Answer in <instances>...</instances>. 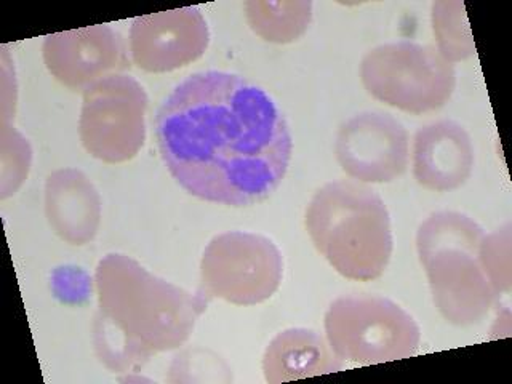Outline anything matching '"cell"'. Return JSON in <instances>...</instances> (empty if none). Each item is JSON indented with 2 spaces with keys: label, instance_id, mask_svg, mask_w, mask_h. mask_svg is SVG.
I'll return each instance as SVG.
<instances>
[{
  "label": "cell",
  "instance_id": "6da1fadb",
  "mask_svg": "<svg viewBox=\"0 0 512 384\" xmlns=\"http://www.w3.org/2000/svg\"><path fill=\"white\" fill-rule=\"evenodd\" d=\"M156 138L184 191L229 207L268 199L292 160V133L277 104L263 88L229 72L184 79L157 111Z\"/></svg>",
  "mask_w": 512,
  "mask_h": 384
},
{
  "label": "cell",
  "instance_id": "7a4b0ae2",
  "mask_svg": "<svg viewBox=\"0 0 512 384\" xmlns=\"http://www.w3.org/2000/svg\"><path fill=\"white\" fill-rule=\"evenodd\" d=\"M95 287L93 343L111 372H138L160 352L180 348L207 308L204 296L154 276L122 253L101 258Z\"/></svg>",
  "mask_w": 512,
  "mask_h": 384
},
{
  "label": "cell",
  "instance_id": "3957f363",
  "mask_svg": "<svg viewBox=\"0 0 512 384\" xmlns=\"http://www.w3.org/2000/svg\"><path fill=\"white\" fill-rule=\"evenodd\" d=\"M306 231L317 252L340 276L370 282L383 276L392 256L388 208L367 184L327 183L312 196Z\"/></svg>",
  "mask_w": 512,
  "mask_h": 384
},
{
  "label": "cell",
  "instance_id": "277c9868",
  "mask_svg": "<svg viewBox=\"0 0 512 384\" xmlns=\"http://www.w3.org/2000/svg\"><path fill=\"white\" fill-rule=\"evenodd\" d=\"M484 237V229L460 212L432 213L416 234L437 311L456 327L479 324L500 295L480 263Z\"/></svg>",
  "mask_w": 512,
  "mask_h": 384
},
{
  "label": "cell",
  "instance_id": "5b68a950",
  "mask_svg": "<svg viewBox=\"0 0 512 384\" xmlns=\"http://www.w3.org/2000/svg\"><path fill=\"white\" fill-rule=\"evenodd\" d=\"M324 325L330 348L343 362L384 364L415 356L420 348L416 320L384 296H340L330 304Z\"/></svg>",
  "mask_w": 512,
  "mask_h": 384
},
{
  "label": "cell",
  "instance_id": "8992f818",
  "mask_svg": "<svg viewBox=\"0 0 512 384\" xmlns=\"http://www.w3.org/2000/svg\"><path fill=\"white\" fill-rule=\"evenodd\" d=\"M360 79L375 100L415 116L444 108L456 88L455 64L436 47L408 40L370 50Z\"/></svg>",
  "mask_w": 512,
  "mask_h": 384
},
{
  "label": "cell",
  "instance_id": "52a82bcc",
  "mask_svg": "<svg viewBox=\"0 0 512 384\" xmlns=\"http://www.w3.org/2000/svg\"><path fill=\"white\" fill-rule=\"evenodd\" d=\"M284 258L269 237L229 231L213 237L200 261V280L208 296L236 306H255L277 292Z\"/></svg>",
  "mask_w": 512,
  "mask_h": 384
},
{
  "label": "cell",
  "instance_id": "ba28073f",
  "mask_svg": "<svg viewBox=\"0 0 512 384\" xmlns=\"http://www.w3.org/2000/svg\"><path fill=\"white\" fill-rule=\"evenodd\" d=\"M148 95L128 74L96 82L84 92L79 136L85 151L104 164H124L146 141Z\"/></svg>",
  "mask_w": 512,
  "mask_h": 384
},
{
  "label": "cell",
  "instance_id": "9c48e42d",
  "mask_svg": "<svg viewBox=\"0 0 512 384\" xmlns=\"http://www.w3.org/2000/svg\"><path fill=\"white\" fill-rule=\"evenodd\" d=\"M335 154L351 180L391 183L407 172L410 136L388 112H360L341 124Z\"/></svg>",
  "mask_w": 512,
  "mask_h": 384
},
{
  "label": "cell",
  "instance_id": "30bf717a",
  "mask_svg": "<svg viewBox=\"0 0 512 384\" xmlns=\"http://www.w3.org/2000/svg\"><path fill=\"white\" fill-rule=\"evenodd\" d=\"M42 56L48 72L72 92L84 93L96 82L130 69L124 37L108 24L48 34Z\"/></svg>",
  "mask_w": 512,
  "mask_h": 384
},
{
  "label": "cell",
  "instance_id": "8fae6325",
  "mask_svg": "<svg viewBox=\"0 0 512 384\" xmlns=\"http://www.w3.org/2000/svg\"><path fill=\"white\" fill-rule=\"evenodd\" d=\"M210 31L197 7L138 16L130 28V58L146 72L184 68L207 52Z\"/></svg>",
  "mask_w": 512,
  "mask_h": 384
},
{
  "label": "cell",
  "instance_id": "7c38bea8",
  "mask_svg": "<svg viewBox=\"0 0 512 384\" xmlns=\"http://www.w3.org/2000/svg\"><path fill=\"white\" fill-rule=\"evenodd\" d=\"M474 170L471 136L455 120L424 125L413 141V176L416 183L434 192L460 189Z\"/></svg>",
  "mask_w": 512,
  "mask_h": 384
},
{
  "label": "cell",
  "instance_id": "4fadbf2b",
  "mask_svg": "<svg viewBox=\"0 0 512 384\" xmlns=\"http://www.w3.org/2000/svg\"><path fill=\"white\" fill-rule=\"evenodd\" d=\"M45 215L53 232L66 244H90L100 231V192L84 172L60 168L45 181Z\"/></svg>",
  "mask_w": 512,
  "mask_h": 384
},
{
  "label": "cell",
  "instance_id": "5bb4252c",
  "mask_svg": "<svg viewBox=\"0 0 512 384\" xmlns=\"http://www.w3.org/2000/svg\"><path fill=\"white\" fill-rule=\"evenodd\" d=\"M343 360L324 336L308 328H288L269 343L263 356L264 378L269 384L303 380L340 372Z\"/></svg>",
  "mask_w": 512,
  "mask_h": 384
},
{
  "label": "cell",
  "instance_id": "9a60e30c",
  "mask_svg": "<svg viewBox=\"0 0 512 384\" xmlns=\"http://www.w3.org/2000/svg\"><path fill=\"white\" fill-rule=\"evenodd\" d=\"M247 23L256 36L271 44H292L306 34L312 21L309 0H250Z\"/></svg>",
  "mask_w": 512,
  "mask_h": 384
},
{
  "label": "cell",
  "instance_id": "2e32d148",
  "mask_svg": "<svg viewBox=\"0 0 512 384\" xmlns=\"http://www.w3.org/2000/svg\"><path fill=\"white\" fill-rule=\"evenodd\" d=\"M432 31L437 39V50L448 63H460L476 55L468 16L460 0H439L432 4Z\"/></svg>",
  "mask_w": 512,
  "mask_h": 384
},
{
  "label": "cell",
  "instance_id": "e0dca14e",
  "mask_svg": "<svg viewBox=\"0 0 512 384\" xmlns=\"http://www.w3.org/2000/svg\"><path fill=\"white\" fill-rule=\"evenodd\" d=\"M511 226L506 224L492 234H485L480 244V263L498 293L511 292Z\"/></svg>",
  "mask_w": 512,
  "mask_h": 384
},
{
  "label": "cell",
  "instance_id": "ac0fdd59",
  "mask_svg": "<svg viewBox=\"0 0 512 384\" xmlns=\"http://www.w3.org/2000/svg\"><path fill=\"white\" fill-rule=\"evenodd\" d=\"M31 146L23 135L2 122V199L15 194L28 176Z\"/></svg>",
  "mask_w": 512,
  "mask_h": 384
}]
</instances>
